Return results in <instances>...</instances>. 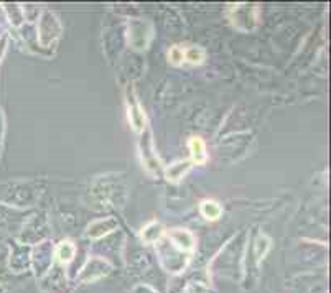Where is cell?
Returning <instances> with one entry per match:
<instances>
[{
	"label": "cell",
	"mask_w": 331,
	"mask_h": 293,
	"mask_svg": "<svg viewBox=\"0 0 331 293\" xmlns=\"http://www.w3.org/2000/svg\"><path fill=\"white\" fill-rule=\"evenodd\" d=\"M229 17L237 28L246 30V31L252 30L254 26L259 25V7H256V5L239 3L231 8Z\"/></svg>",
	"instance_id": "obj_1"
},
{
	"label": "cell",
	"mask_w": 331,
	"mask_h": 293,
	"mask_svg": "<svg viewBox=\"0 0 331 293\" xmlns=\"http://www.w3.org/2000/svg\"><path fill=\"white\" fill-rule=\"evenodd\" d=\"M61 35V23L55 13L43 12L40 21H38V40L43 46H50L53 41L58 40Z\"/></svg>",
	"instance_id": "obj_2"
},
{
	"label": "cell",
	"mask_w": 331,
	"mask_h": 293,
	"mask_svg": "<svg viewBox=\"0 0 331 293\" xmlns=\"http://www.w3.org/2000/svg\"><path fill=\"white\" fill-rule=\"evenodd\" d=\"M109 270H111L109 264L104 262L102 259H91L83 269V272L79 274V279L83 282H92L102 275H106Z\"/></svg>",
	"instance_id": "obj_3"
},
{
	"label": "cell",
	"mask_w": 331,
	"mask_h": 293,
	"mask_svg": "<svg viewBox=\"0 0 331 293\" xmlns=\"http://www.w3.org/2000/svg\"><path fill=\"white\" fill-rule=\"evenodd\" d=\"M114 229H117V221L114 219V218L99 219V221H94L88 227V231H86V236L91 237V239H97V237H102V236L109 234V232L114 231Z\"/></svg>",
	"instance_id": "obj_4"
},
{
	"label": "cell",
	"mask_w": 331,
	"mask_h": 293,
	"mask_svg": "<svg viewBox=\"0 0 331 293\" xmlns=\"http://www.w3.org/2000/svg\"><path fill=\"white\" fill-rule=\"evenodd\" d=\"M168 237L180 251H193L194 249V237L186 229H173L168 232Z\"/></svg>",
	"instance_id": "obj_5"
},
{
	"label": "cell",
	"mask_w": 331,
	"mask_h": 293,
	"mask_svg": "<svg viewBox=\"0 0 331 293\" xmlns=\"http://www.w3.org/2000/svg\"><path fill=\"white\" fill-rule=\"evenodd\" d=\"M129 121L132 124V127L135 132H144L145 129V114L142 111V107L137 104V101L129 97Z\"/></svg>",
	"instance_id": "obj_6"
},
{
	"label": "cell",
	"mask_w": 331,
	"mask_h": 293,
	"mask_svg": "<svg viewBox=\"0 0 331 293\" xmlns=\"http://www.w3.org/2000/svg\"><path fill=\"white\" fill-rule=\"evenodd\" d=\"M191 166H193V161H189V160L178 161V163H173V165H170V166L166 168L165 175H166V178L170 181L176 183V181H180L189 170H191Z\"/></svg>",
	"instance_id": "obj_7"
},
{
	"label": "cell",
	"mask_w": 331,
	"mask_h": 293,
	"mask_svg": "<svg viewBox=\"0 0 331 293\" xmlns=\"http://www.w3.org/2000/svg\"><path fill=\"white\" fill-rule=\"evenodd\" d=\"M189 151H191V158L194 163H204L208 155H206V146L204 142L199 137H193L189 140Z\"/></svg>",
	"instance_id": "obj_8"
},
{
	"label": "cell",
	"mask_w": 331,
	"mask_h": 293,
	"mask_svg": "<svg viewBox=\"0 0 331 293\" xmlns=\"http://www.w3.org/2000/svg\"><path fill=\"white\" fill-rule=\"evenodd\" d=\"M74 252H76L74 244L71 241H64L56 247V259L59 260V262L66 264L74 257Z\"/></svg>",
	"instance_id": "obj_9"
},
{
	"label": "cell",
	"mask_w": 331,
	"mask_h": 293,
	"mask_svg": "<svg viewBox=\"0 0 331 293\" xmlns=\"http://www.w3.org/2000/svg\"><path fill=\"white\" fill-rule=\"evenodd\" d=\"M162 234H164V227H162L160 222H150L142 231V239L145 242H157Z\"/></svg>",
	"instance_id": "obj_10"
},
{
	"label": "cell",
	"mask_w": 331,
	"mask_h": 293,
	"mask_svg": "<svg viewBox=\"0 0 331 293\" xmlns=\"http://www.w3.org/2000/svg\"><path fill=\"white\" fill-rule=\"evenodd\" d=\"M201 214L206 219L216 221L222 214V208L216 201H203L201 203Z\"/></svg>",
	"instance_id": "obj_11"
},
{
	"label": "cell",
	"mask_w": 331,
	"mask_h": 293,
	"mask_svg": "<svg viewBox=\"0 0 331 293\" xmlns=\"http://www.w3.org/2000/svg\"><path fill=\"white\" fill-rule=\"evenodd\" d=\"M184 59H188V61H189V63H193V64H199V63H203L204 53H203L201 48L191 46V48H188L186 53H184Z\"/></svg>",
	"instance_id": "obj_12"
},
{
	"label": "cell",
	"mask_w": 331,
	"mask_h": 293,
	"mask_svg": "<svg viewBox=\"0 0 331 293\" xmlns=\"http://www.w3.org/2000/svg\"><path fill=\"white\" fill-rule=\"evenodd\" d=\"M269 247H270V241H269V237L260 236V237L257 239V242H256V256H257V259H259V260L262 259V257L265 256V254H267Z\"/></svg>",
	"instance_id": "obj_13"
},
{
	"label": "cell",
	"mask_w": 331,
	"mask_h": 293,
	"mask_svg": "<svg viewBox=\"0 0 331 293\" xmlns=\"http://www.w3.org/2000/svg\"><path fill=\"white\" fill-rule=\"evenodd\" d=\"M168 58H170V61L175 64V66H178V64L183 63L184 59V53L180 46H171L170 51H168Z\"/></svg>",
	"instance_id": "obj_14"
},
{
	"label": "cell",
	"mask_w": 331,
	"mask_h": 293,
	"mask_svg": "<svg viewBox=\"0 0 331 293\" xmlns=\"http://www.w3.org/2000/svg\"><path fill=\"white\" fill-rule=\"evenodd\" d=\"M186 293H208V289H206L204 285L198 284V282H191V284L186 287Z\"/></svg>",
	"instance_id": "obj_15"
}]
</instances>
